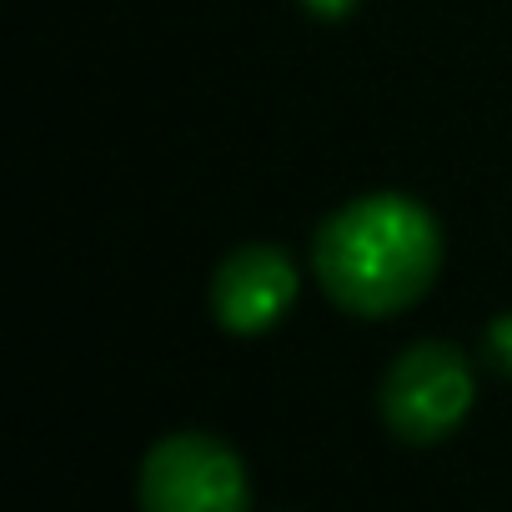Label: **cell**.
Here are the masks:
<instances>
[{
  "instance_id": "cell-4",
  "label": "cell",
  "mask_w": 512,
  "mask_h": 512,
  "mask_svg": "<svg viewBox=\"0 0 512 512\" xmlns=\"http://www.w3.org/2000/svg\"><path fill=\"white\" fill-rule=\"evenodd\" d=\"M297 302V267L292 256L267 246V241H251L236 246L226 262L216 267L211 282V312L231 337H256V332H272Z\"/></svg>"
},
{
  "instance_id": "cell-3",
  "label": "cell",
  "mask_w": 512,
  "mask_h": 512,
  "mask_svg": "<svg viewBox=\"0 0 512 512\" xmlns=\"http://www.w3.org/2000/svg\"><path fill=\"white\" fill-rule=\"evenodd\" d=\"M251 482L236 447L211 432H171L141 462V512H246Z\"/></svg>"
},
{
  "instance_id": "cell-2",
  "label": "cell",
  "mask_w": 512,
  "mask_h": 512,
  "mask_svg": "<svg viewBox=\"0 0 512 512\" xmlns=\"http://www.w3.org/2000/svg\"><path fill=\"white\" fill-rule=\"evenodd\" d=\"M472 397H477L472 362L452 342H417L382 377V422L392 437L432 447L467 422Z\"/></svg>"
},
{
  "instance_id": "cell-1",
  "label": "cell",
  "mask_w": 512,
  "mask_h": 512,
  "mask_svg": "<svg viewBox=\"0 0 512 512\" xmlns=\"http://www.w3.org/2000/svg\"><path fill=\"white\" fill-rule=\"evenodd\" d=\"M327 297L352 317H392L427 297L442 267L437 216L402 196L372 191L332 211L312 246Z\"/></svg>"
},
{
  "instance_id": "cell-5",
  "label": "cell",
  "mask_w": 512,
  "mask_h": 512,
  "mask_svg": "<svg viewBox=\"0 0 512 512\" xmlns=\"http://www.w3.org/2000/svg\"><path fill=\"white\" fill-rule=\"evenodd\" d=\"M482 347H487V362H492L502 377H512V312H502V317L487 322Z\"/></svg>"
},
{
  "instance_id": "cell-6",
  "label": "cell",
  "mask_w": 512,
  "mask_h": 512,
  "mask_svg": "<svg viewBox=\"0 0 512 512\" xmlns=\"http://www.w3.org/2000/svg\"><path fill=\"white\" fill-rule=\"evenodd\" d=\"M302 6H307L317 21H342V16L357 11V0H302Z\"/></svg>"
}]
</instances>
